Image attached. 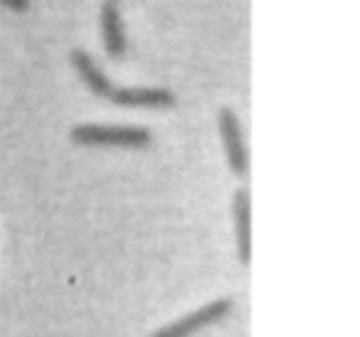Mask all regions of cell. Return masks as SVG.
Returning a JSON list of instances; mask_svg holds the SVG:
<instances>
[{
    "label": "cell",
    "mask_w": 360,
    "mask_h": 337,
    "mask_svg": "<svg viewBox=\"0 0 360 337\" xmlns=\"http://www.w3.org/2000/svg\"><path fill=\"white\" fill-rule=\"evenodd\" d=\"M77 145H116V148H143L150 143L148 128L114 124H84L72 128Z\"/></svg>",
    "instance_id": "6da1fadb"
},
{
    "label": "cell",
    "mask_w": 360,
    "mask_h": 337,
    "mask_svg": "<svg viewBox=\"0 0 360 337\" xmlns=\"http://www.w3.org/2000/svg\"><path fill=\"white\" fill-rule=\"evenodd\" d=\"M230 310H232L230 298H217V300L207 303V305L198 308V310H193V312H188V315L178 317V320L168 322V325L158 327L150 337H193L195 332L205 330L207 325L222 320Z\"/></svg>",
    "instance_id": "7a4b0ae2"
},
{
    "label": "cell",
    "mask_w": 360,
    "mask_h": 337,
    "mask_svg": "<svg viewBox=\"0 0 360 337\" xmlns=\"http://www.w3.org/2000/svg\"><path fill=\"white\" fill-rule=\"evenodd\" d=\"M217 121H220L222 145H225L227 163H230L232 173H235V175H247V168H250V153H247L245 131H242L240 119H237L232 109H222L220 119H217Z\"/></svg>",
    "instance_id": "3957f363"
},
{
    "label": "cell",
    "mask_w": 360,
    "mask_h": 337,
    "mask_svg": "<svg viewBox=\"0 0 360 337\" xmlns=\"http://www.w3.org/2000/svg\"><path fill=\"white\" fill-rule=\"evenodd\" d=\"M119 106H143V109H163V106H173L175 96L168 89H158V86H131V89H116L111 91V99Z\"/></svg>",
    "instance_id": "277c9868"
},
{
    "label": "cell",
    "mask_w": 360,
    "mask_h": 337,
    "mask_svg": "<svg viewBox=\"0 0 360 337\" xmlns=\"http://www.w3.org/2000/svg\"><path fill=\"white\" fill-rule=\"evenodd\" d=\"M235 212V232H237V253L242 266H247L252 258V199L247 190H237L232 199Z\"/></svg>",
    "instance_id": "5b68a950"
},
{
    "label": "cell",
    "mask_w": 360,
    "mask_h": 337,
    "mask_svg": "<svg viewBox=\"0 0 360 337\" xmlns=\"http://www.w3.org/2000/svg\"><path fill=\"white\" fill-rule=\"evenodd\" d=\"M101 40H104V47L111 57H124L126 55V32H124V22H121V15L116 11L114 3L106 0L104 8H101Z\"/></svg>",
    "instance_id": "8992f818"
},
{
    "label": "cell",
    "mask_w": 360,
    "mask_h": 337,
    "mask_svg": "<svg viewBox=\"0 0 360 337\" xmlns=\"http://www.w3.org/2000/svg\"><path fill=\"white\" fill-rule=\"evenodd\" d=\"M72 65H75V70L79 72L82 81H84L86 86H89L91 91H94L96 96H101V99H111V91H114V84H111L109 79L104 77V72L96 67V62L91 60L86 52L82 50H75L72 52Z\"/></svg>",
    "instance_id": "52a82bcc"
},
{
    "label": "cell",
    "mask_w": 360,
    "mask_h": 337,
    "mask_svg": "<svg viewBox=\"0 0 360 337\" xmlns=\"http://www.w3.org/2000/svg\"><path fill=\"white\" fill-rule=\"evenodd\" d=\"M6 8H11V11H18V13H22V11H27V0H0Z\"/></svg>",
    "instance_id": "ba28073f"
},
{
    "label": "cell",
    "mask_w": 360,
    "mask_h": 337,
    "mask_svg": "<svg viewBox=\"0 0 360 337\" xmlns=\"http://www.w3.org/2000/svg\"><path fill=\"white\" fill-rule=\"evenodd\" d=\"M109 3H116V0H109Z\"/></svg>",
    "instance_id": "9c48e42d"
}]
</instances>
